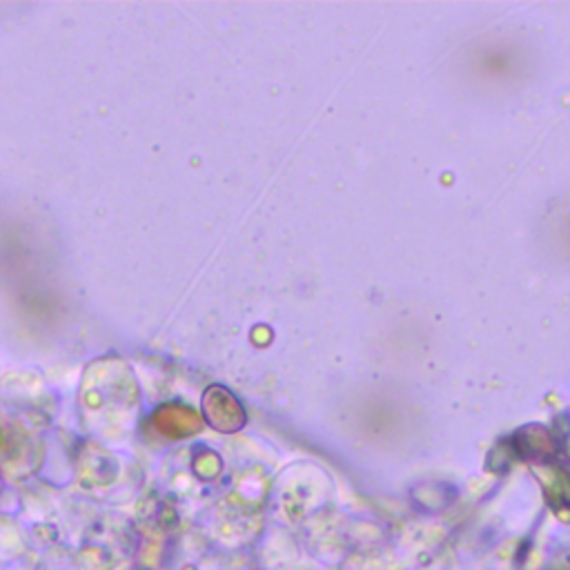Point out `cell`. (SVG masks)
<instances>
[{"mask_svg": "<svg viewBox=\"0 0 570 570\" xmlns=\"http://www.w3.org/2000/svg\"><path fill=\"white\" fill-rule=\"evenodd\" d=\"M136 387L129 374H98L87 379L80 394V407L85 423L98 434H118L127 430L136 410Z\"/></svg>", "mask_w": 570, "mask_h": 570, "instance_id": "1", "label": "cell"}, {"mask_svg": "<svg viewBox=\"0 0 570 570\" xmlns=\"http://www.w3.org/2000/svg\"><path fill=\"white\" fill-rule=\"evenodd\" d=\"M136 550V525L118 514H102L85 528L78 557L87 570H122Z\"/></svg>", "mask_w": 570, "mask_h": 570, "instance_id": "2", "label": "cell"}, {"mask_svg": "<svg viewBox=\"0 0 570 570\" xmlns=\"http://www.w3.org/2000/svg\"><path fill=\"white\" fill-rule=\"evenodd\" d=\"M76 472L85 490L98 492L116 485L120 479V461L100 443H82L76 454Z\"/></svg>", "mask_w": 570, "mask_h": 570, "instance_id": "3", "label": "cell"}, {"mask_svg": "<svg viewBox=\"0 0 570 570\" xmlns=\"http://www.w3.org/2000/svg\"><path fill=\"white\" fill-rule=\"evenodd\" d=\"M42 461L40 443L27 432H11L0 436V468L13 476L22 479L36 472Z\"/></svg>", "mask_w": 570, "mask_h": 570, "instance_id": "4", "label": "cell"}, {"mask_svg": "<svg viewBox=\"0 0 570 570\" xmlns=\"http://www.w3.org/2000/svg\"><path fill=\"white\" fill-rule=\"evenodd\" d=\"M154 423L160 432L169 436H185L198 430V419L191 412H187V407H176V405L158 407V412L154 414Z\"/></svg>", "mask_w": 570, "mask_h": 570, "instance_id": "5", "label": "cell"}, {"mask_svg": "<svg viewBox=\"0 0 570 570\" xmlns=\"http://www.w3.org/2000/svg\"><path fill=\"white\" fill-rule=\"evenodd\" d=\"M27 537L20 525L7 517H0V563H13L27 554Z\"/></svg>", "mask_w": 570, "mask_h": 570, "instance_id": "6", "label": "cell"}, {"mask_svg": "<svg viewBox=\"0 0 570 570\" xmlns=\"http://www.w3.org/2000/svg\"><path fill=\"white\" fill-rule=\"evenodd\" d=\"M33 570H87L78 557V552L65 546H51L40 559L33 563Z\"/></svg>", "mask_w": 570, "mask_h": 570, "instance_id": "7", "label": "cell"}, {"mask_svg": "<svg viewBox=\"0 0 570 570\" xmlns=\"http://www.w3.org/2000/svg\"><path fill=\"white\" fill-rule=\"evenodd\" d=\"M122 570H145V568H140V566H136V568L134 566H125Z\"/></svg>", "mask_w": 570, "mask_h": 570, "instance_id": "8", "label": "cell"}, {"mask_svg": "<svg viewBox=\"0 0 570 570\" xmlns=\"http://www.w3.org/2000/svg\"><path fill=\"white\" fill-rule=\"evenodd\" d=\"M0 570H13V568H9V563H0Z\"/></svg>", "mask_w": 570, "mask_h": 570, "instance_id": "9", "label": "cell"}, {"mask_svg": "<svg viewBox=\"0 0 570 570\" xmlns=\"http://www.w3.org/2000/svg\"><path fill=\"white\" fill-rule=\"evenodd\" d=\"M0 436H2V432H0Z\"/></svg>", "mask_w": 570, "mask_h": 570, "instance_id": "10", "label": "cell"}]
</instances>
